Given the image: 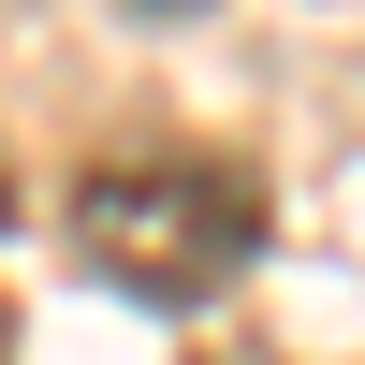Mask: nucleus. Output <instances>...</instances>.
<instances>
[{
	"instance_id": "f257e3e1",
	"label": "nucleus",
	"mask_w": 365,
	"mask_h": 365,
	"mask_svg": "<svg viewBox=\"0 0 365 365\" xmlns=\"http://www.w3.org/2000/svg\"><path fill=\"white\" fill-rule=\"evenodd\" d=\"M58 220H73V263L103 292H132V307H205V292H234L249 249H263V190L234 161H205V146L88 161Z\"/></svg>"
},
{
	"instance_id": "f03ea898",
	"label": "nucleus",
	"mask_w": 365,
	"mask_h": 365,
	"mask_svg": "<svg viewBox=\"0 0 365 365\" xmlns=\"http://www.w3.org/2000/svg\"><path fill=\"white\" fill-rule=\"evenodd\" d=\"M15 220H29V190H15V161H0V234H15Z\"/></svg>"
},
{
	"instance_id": "7ed1b4c3",
	"label": "nucleus",
	"mask_w": 365,
	"mask_h": 365,
	"mask_svg": "<svg viewBox=\"0 0 365 365\" xmlns=\"http://www.w3.org/2000/svg\"><path fill=\"white\" fill-rule=\"evenodd\" d=\"M146 15H205V0H146Z\"/></svg>"
},
{
	"instance_id": "20e7f679",
	"label": "nucleus",
	"mask_w": 365,
	"mask_h": 365,
	"mask_svg": "<svg viewBox=\"0 0 365 365\" xmlns=\"http://www.w3.org/2000/svg\"><path fill=\"white\" fill-rule=\"evenodd\" d=\"M0 365H15V307H0Z\"/></svg>"
}]
</instances>
